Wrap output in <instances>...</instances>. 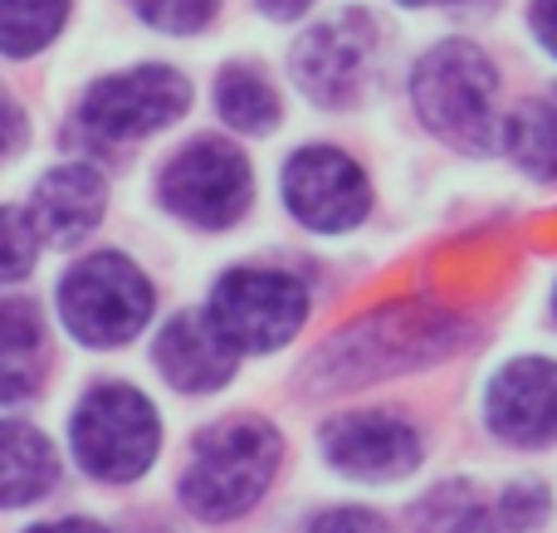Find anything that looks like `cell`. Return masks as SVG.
<instances>
[{"label": "cell", "instance_id": "1", "mask_svg": "<svg viewBox=\"0 0 557 533\" xmlns=\"http://www.w3.org/2000/svg\"><path fill=\"white\" fill-rule=\"evenodd\" d=\"M494 94H499L494 64L474 45H460V39L431 49L416 64V78H411V98L421 123L431 133H441L445 142L470 147V152L494 147V133H499Z\"/></svg>", "mask_w": 557, "mask_h": 533}, {"label": "cell", "instance_id": "2", "mask_svg": "<svg viewBox=\"0 0 557 533\" xmlns=\"http://www.w3.org/2000/svg\"><path fill=\"white\" fill-rule=\"evenodd\" d=\"M278 466V436L264 421H225L206 431L182 480V499L201 519H235L270 489Z\"/></svg>", "mask_w": 557, "mask_h": 533}, {"label": "cell", "instance_id": "3", "mask_svg": "<svg viewBox=\"0 0 557 533\" xmlns=\"http://www.w3.org/2000/svg\"><path fill=\"white\" fill-rule=\"evenodd\" d=\"M162 446V421L152 401L133 387H98L74 411V456L94 480L127 485L152 466Z\"/></svg>", "mask_w": 557, "mask_h": 533}, {"label": "cell", "instance_id": "4", "mask_svg": "<svg viewBox=\"0 0 557 533\" xmlns=\"http://www.w3.org/2000/svg\"><path fill=\"white\" fill-rule=\"evenodd\" d=\"M59 313H64L69 333L94 348H113L127 343L147 319H152V284L143 280L133 260L103 250L74 264L59 289Z\"/></svg>", "mask_w": 557, "mask_h": 533}, {"label": "cell", "instance_id": "5", "mask_svg": "<svg viewBox=\"0 0 557 533\" xmlns=\"http://www.w3.org/2000/svg\"><path fill=\"white\" fill-rule=\"evenodd\" d=\"M308 289L278 270H235L215 284L211 323L240 352H270L304 329Z\"/></svg>", "mask_w": 557, "mask_h": 533}, {"label": "cell", "instance_id": "6", "mask_svg": "<svg viewBox=\"0 0 557 533\" xmlns=\"http://www.w3.org/2000/svg\"><path fill=\"white\" fill-rule=\"evenodd\" d=\"M162 201L182 221L221 231V225L240 221L250 206V162L240 157V147L221 142V137L191 142L166 162Z\"/></svg>", "mask_w": 557, "mask_h": 533}, {"label": "cell", "instance_id": "7", "mask_svg": "<svg viewBox=\"0 0 557 533\" xmlns=\"http://www.w3.org/2000/svg\"><path fill=\"white\" fill-rule=\"evenodd\" d=\"M191 103V84H186L176 69L166 64H143V69H127V74L113 78H98L94 88L84 94L78 103V123L98 137H147L157 127L176 123Z\"/></svg>", "mask_w": 557, "mask_h": 533}, {"label": "cell", "instance_id": "8", "mask_svg": "<svg viewBox=\"0 0 557 533\" xmlns=\"http://www.w3.org/2000/svg\"><path fill=\"white\" fill-rule=\"evenodd\" d=\"M367 176L337 147H304L284 166V206L313 231H347L367 215Z\"/></svg>", "mask_w": 557, "mask_h": 533}, {"label": "cell", "instance_id": "9", "mask_svg": "<svg viewBox=\"0 0 557 533\" xmlns=\"http://www.w3.org/2000/svg\"><path fill=\"white\" fill-rule=\"evenodd\" d=\"M367 59H372V25L357 10H343V15L313 25L294 45V78L313 103L337 108L362 84Z\"/></svg>", "mask_w": 557, "mask_h": 533}, {"label": "cell", "instance_id": "10", "mask_svg": "<svg viewBox=\"0 0 557 533\" xmlns=\"http://www.w3.org/2000/svg\"><path fill=\"white\" fill-rule=\"evenodd\" d=\"M323 450L343 475L352 480H401L421 466V436L406 426L401 417H386V411H352V417H337L323 431Z\"/></svg>", "mask_w": 557, "mask_h": 533}, {"label": "cell", "instance_id": "11", "mask_svg": "<svg viewBox=\"0 0 557 533\" xmlns=\"http://www.w3.org/2000/svg\"><path fill=\"white\" fill-rule=\"evenodd\" d=\"M490 426L513 446L557 441V368L539 358L509 362L490 387Z\"/></svg>", "mask_w": 557, "mask_h": 533}, {"label": "cell", "instance_id": "12", "mask_svg": "<svg viewBox=\"0 0 557 533\" xmlns=\"http://www.w3.org/2000/svg\"><path fill=\"white\" fill-rule=\"evenodd\" d=\"M240 348L211 323V313H176L157 338V368L182 392H215L235 377Z\"/></svg>", "mask_w": 557, "mask_h": 533}, {"label": "cell", "instance_id": "13", "mask_svg": "<svg viewBox=\"0 0 557 533\" xmlns=\"http://www.w3.org/2000/svg\"><path fill=\"white\" fill-rule=\"evenodd\" d=\"M103 206H108V186L94 166H54V172L35 186L25 215L39 240L69 250V245H78L103 221Z\"/></svg>", "mask_w": 557, "mask_h": 533}, {"label": "cell", "instance_id": "14", "mask_svg": "<svg viewBox=\"0 0 557 533\" xmlns=\"http://www.w3.org/2000/svg\"><path fill=\"white\" fill-rule=\"evenodd\" d=\"M45 377V323L35 303L0 299V401H25Z\"/></svg>", "mask_w": 557, "mask_h": 533}, {"label": "cell", "instance_id": "15", "mask_svg": "<svg viewBox=\"0 0 557 533\" xmlns=\"http://www.w3.org/2000/svg\"><path fill=\"white\" fill-rule=\"evenodd\" d=\"M54 475L59 466L49 441L39 431L20 426V421H0V509H15L49 495Z\"/></svg>", "mask_w": 557, "mask_h": 533}, {"label": "cell", "instance_id": "16", "mask_svg": "<svg viewBox=\"0 0 557 533\" xmlns=\"http://www.w3.org/2000/svg\"><path fill=\"white\" fill-rule=\"evenodd\" d=\"M504 133H509L513 162L529 166L533 176H557V88L519 103Z\"/></svg>", "mask_w": 557, "mask_h": 533}, {"label": "cell", "instance_id": "17", "mask_svg": "<svg viewBox=\"0 0 557 533\" xmlns=\"http://www.w3.org/2000/svg\"><path fill=\"white\" fill-rule=\"evenodd\" d=\"M215 103H221V117L240 133H270L278 123V98L270 88V78L250 64H231L215 84Z\"/></svg>", "mask_w": 557, "mask_h": 533}, {"label": "cell", "instance_id": "18", "mask_svg": "<svg viewBox=\"0 0 557 533\" xmlns=\"http://www.w3.org/2000/svg\"><path fill=\"white\" fill-rule=\"evenodd\" d=\"M69 0H0V54L29 59L64 29Z\"/></svg>", "mask_w": 557, "mask_h": 533}, {"label": "cell", "instance_id": "19", "mask_svg": "<svg viewBox=\"0 0 557 533\" xmlns=\"http://www.w3.org/2000/svg\"><path fill=\"white\" fill-rule=\"evenodd\" d=\"M133 5L147 25L166 29V35H191V29H201L215 15L221 0H133Z\"/></svg>", "mask_w": 557, "mask_h": 533}, {"label": "cell", "instance_id": "20", "mask_svg": "<svg viewBox=\"0 0 557 533\" xmlns=\"http://www.w3.org/2000/svg\"><path fill=\"white\" fill-rule=\"evenodd\" d=\"M39 235L29 225V215L20 211H0V280H20L35 264Z\"/></svg>", "mask_w": 557, "mask_h": 533}, {"label": "cell", "instance_id": "21", "mask_svg": "<svg viewBox=\"0 0 557 533\" xmlns=\"http://www.w3.org/2000/svg\"><path fill=\"white\" fill-rule=\"evenodd\" d=\"M308 533H392L376 515H367V509H333V515H323Z\"/></svg>", "mask_w": 557, "mask_h": 533}, {"label": "cell", "instance_id": "22", "mask_svg": "<svg viewBox=\"0 0 557 533\" xmlns=\"http://www.w3.org/2000/svg\"><path fill=\"white\" fill-rule=\"evenodd\" d=\"M533 29H539L543 49L557 54V0H533Z\"/></svg>", "mask_w": 557, "mask_h": 533}, {"label": "cell", "instance_id": "23", "mask_svg": "<svg viewBox=\"0 0 557 533\" xmlns=\"http://www.w3.org/2000/svg\"><path fill=\"white\" fill-rule=\"evenodd\" d=\"M539 524H519V519L499 515V519H474V524H465L460 533H533Z\"/></svg>", "mask_w": 557, "mask_h": 533}, {"label": "cell", "instance_id": "24", "mask_svg": "<svg viewBox=\"0 0 557 533\" xmlns=\"http://www.w3.org/2000/svg\"><path fill=\"white\" fill-rule=\"evenodd\" d=\"M15 133H20V113H15V103L0 94V152L15 142Z\"/></svg>", "mask_w": 557, "mask_h": 533}, {"label": "cell", "instance_id": "25", "mask_svg": "<svg viewBox=\"0 0 557 533\" xmlns=\"http://www.w3.org/2000/svg\"><path fill=\"white\" fill-rule=\"evenodd\" d=\"M308 5H313V0H260V10L274 20H298Z\"/></svg>", "mask_w": 557, "mask_h": 533}, {"label": "cell", "instance_id": "26", "mask_svg": "<svg viewBox=\"0 0 557 533\" xmlns=\"http://www.w3.org/2000/svg\"><path fill=\"white\" fill-rule=\"evenodd\" d=\"M29 533H108L103 524H88V519H59V524H39Z\"/></svg>", "mask_w": 557, "mask_h": 533}, {"label": "cell", "instance_id": "27", "mask_svg": "<svg viewBox=\"0 0 557 533\" xmlns=\"http://www.w3.org/2000/svg\"><path fill=\"white\" fill-rule=\"evenodd\" d=\"M401 5H445V0H401Z\"/></svg>", "mask_w": 557, "mask_h": 533}]
</instances>
